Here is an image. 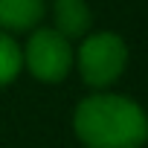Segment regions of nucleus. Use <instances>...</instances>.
Masks as SVG:
<instances>
[{"mask_svg": "<svg viewBox=\"0 0 148 148\" xmlns=\"http://www.w3.org/2000/svg\"><path fill=\"white\" fill-rule=\"evenodd\" d=\"M44 18V0H0V32H23Z\"/></svg>", "mask_w": 148, "mask_h": 148, "instance_id": "4", "label": "nucleus"}, {"mask_svg": "<svg viewBox=\"0 0 148 148\" xmlns=\"http://www.w3.org/2000/svg\"><path fill=\"white\" fill-rule=\"evenodd\" d=\"M128 64V47L116 32H96L87 35L79 47V73L84 84L102 90L110 87Z\"/></svg>", "mask_w": 148, "mask_h": 148, "instance_id": "2", "label": "nucleus"}, {"mask_svg": "<svg viewBox=\"0 0 148 148\" xmlns=\"http://www.w3.org/2000/svg\"><path fill=\"white\" fill-rule=\"evenodd\" d=\"M76 136L87 148H142L148 139L145 110L119 93H93L73 113Z\"/></svg>", "mask_w": 148, "mask_h": 148, "instance_id": "1", "label": "nucleus"}, {"mask_svg": "<svg viewBox=\"0 0 148 148\" xmlns=\"http://www.w3.org/2000/svg\"><path fill=\"white\" fill-rule=\"evenodd\" d=\"M23 64L38 82H47V84L61 82V79H67V73L73 67L70 41L64 35H58L55 29H38L26 41Z\"/></svg>", "mask_w": 148, "mask_h": 148, "instance_id": "3", "label": "nucleus"}, {"mask_svg": "<svg viewBox=\"0 0 148 148\" xmlns=\"http://www.w3.org/2000/svg\"><path fill=\"white\" fill-rule=\"evenodd\" d=\"M52 15H55V32L64 35L67 41L82 38L90 29V21H93L84 0H55Z\"/></svg>", "mask_w": 148, "mask_h": 148, "instance_id": "5", "label": "nucleus"}, {"mask_svg": "<svg viewBox=\"0 0 148 148\" xmlns=\"http://www.w3.org/2000/svg\"><path fill=\"white\" fill-rule=\"evenodd\" d=\"M21 67H23V52H21V47L15 44L12 35L0 32V87L9 84V82H15L18 73H21Z\"/></svg>", "mask_w": 148, "mask_h": 148, "instance_id": "6", "label": "nucleus"}]
</instances>
